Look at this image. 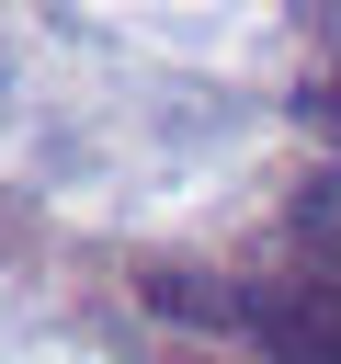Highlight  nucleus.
I'll return each instance as SVG.
<instances>
[{"label": "nucleus", "mask_w": 341, "mask_h": 364, "mask_svg": "<svg viewBox=\"0 0 341 364\" xmlns=\"http://www.w3.org/2000/svg\"><path fill=\"white\" fill-rule=\"evenodd\" d=\"M148 307L227 330L261 364H341V284H307L296 262H273V273H148Z\"/></svg>", "instance_id": "obj_1"}, {"label": "nucleus", "mask_w": 341, "mask_h": 364, "mask_svg": "<svg viewBox=\"0 0 341 364\" xmlns=\"http://www.w3.org/2000/svg\"><path fill=\"white\" fill-rule=\"evenodd\" d=\"M284 262L307 284H341V171H318L296 205H284Z\"/></svg>", "instance_id": "obj_2"}, {"label": "nucleus", "mask_w": 341, "mask_h": 364, "mask_svg": "<svg viewBox=\"0 0 341 364\" xmlns=\"http://www.w3.org/2000/svg\"><path fill=\"white\" fill-rule=\"evenodd\" d=\"M307 125H318V136H330V148H341V68H330V80H318V91H307Z\"/></svg>", "instance_id": "obj_3"}]
</instances>
